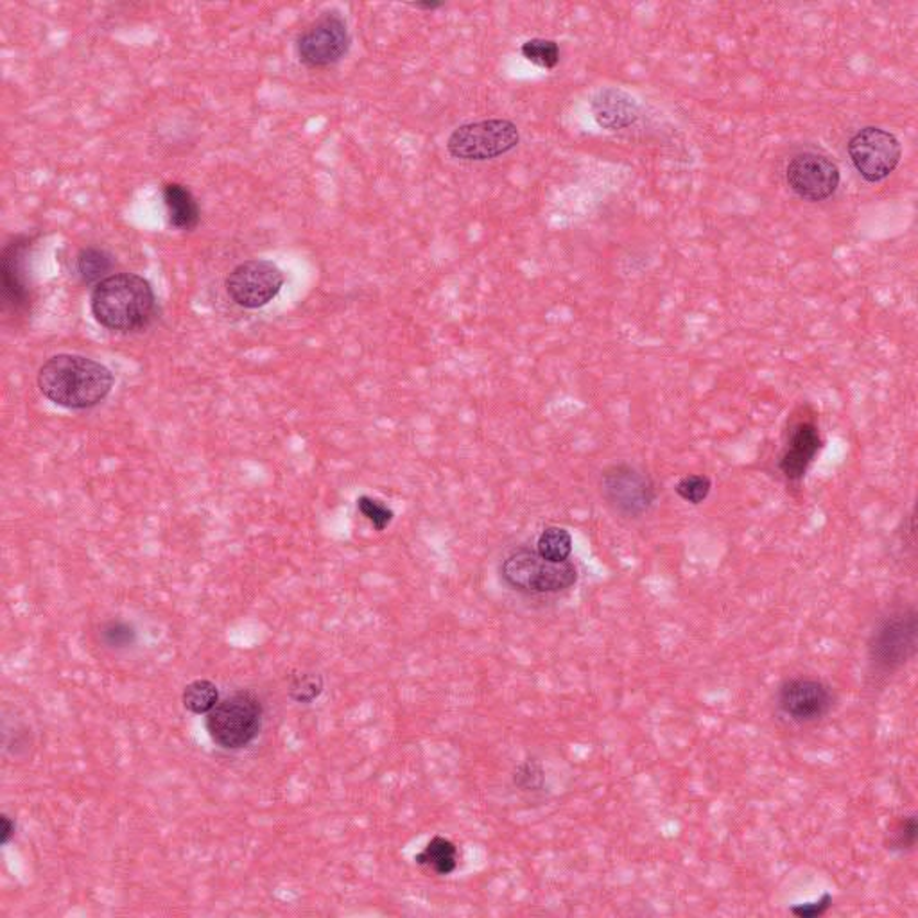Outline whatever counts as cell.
I'll use <instances>...</instances> for the list:
<instances>
[{
	"label": "cell",
	"mask_w": 918,
	"mask_h": 918,
	"mask_svg": "<svg viewBox=\"0 0 918 918\" xmlns=\"http://www.w3.org/2000/svg\"><path fill=\"white\" fill-rule=\"evenodd\" d=\"M115 377L97 360L76 354H58L38 371L42 395L67 410H90L101 404L114 388Z\"/></svg>",
	"instance_id": "cell-1"
},
{
	"label": "cell",
	"mask_w": 918,
	"mask_h": 918,
	"mask_svg": "<svg viewBox=\"0 0 918 918\" xmlns=\"http://www.w3.org/2000/svg\"><path fill=\"white\" fill-rule=\"evenodd\" d=\"M90 309L104 329L129 334L151 325L157 317V297L146 278L135 273H117L94 287Z\"/></svg>",
	"instance_id": "cell-2"
},
{
	"label": "cell",
	"mask_w": 918,
	"mask_h": 918,
	"mask_svg": "<svg viewBox=\"0 0 918 918\" xmlns=\"http://www.w3.org/2000/svg\"><path fill=\"white\" fill-rule=\"evenodd\" d=\"M501 580L506 587L528 596H554L567 593L578 583V569L573 562H549L537 549L519 548L506 554L501 563Z\"/></svg>",
	"instance_id": "cell-3"
},
{
	"label": "cell",
	"mask_w": 918,
	"mask_h": 918,
	"mask_svg": "<svg viewBox=\"0 0 918 918\" xmlns=\"http://www.w3.org/2000/svg\"><path fill=\"white\" fill-rule=\"evenodd\" d=\"M264 705L253 691L232 692L221 698L205 718V728L221 750L238 751L252 745L262 731Z\"/></svg>",
	"instance_id": "cell-4"
},
{
	"label": "cell",
	"mask_w": 918,
	"mask_h": 918,
	"mask_svg": "<svg viewBox=\"0 0 918 918\" xmlns=\"http://www.w3.org/2000/svg\"><path fill=\"white\" fill-rule=\"evenodd\" d=\"M519 140V128L512 121L486 119L456 128L447 140V151L463 162H486L509 153Z\"/></svg>",
	"instance_id": "cell-5"
},
{
	"label": "cell",
	"mask_w": 918,
	"mask_h": 918,
	"mask_svg": "<svg viewBox=\"0 0 918 918\" xmlns=\"http://www.w3.org/2000/svg\"><path fill=\"white\" fill-rule=\"evenodd\" d=\"M599 490L608 506L627 519H641L657 501L652 478L630 463H613L603 470Z\"/></svg>",
	"instance_id": "cell-6"
},
{
	"label": "cell",
	"mask_w": 918,
	"mask_h": 918,
	"mask_svg": "<svg viewBox=\"0 0 918 918\" xmlns=\"http://www.w3.org/2000/svg\"><path fill=\"white\" fill-rule=\"evenodd\" d=\"M915 608H904L884 619L870 641V658L881 672H895L917 652Z\"/></svg>",
	"instance_id": "cell-7"
},
{
	"label": "cell",
	"mask_w": 918,
	"mask_h": 918,
	"mask_svg": "<svg viewBox=\"0 0 918 918\" xmlns=\"http://www.w3.org/2000/svg\"><path fill=\"white\" fill-rule=\"evenodd\" d=\"M850 162L861 179L870 183L883 182L897 169L903 159V146L886 129H859L849 142Z\"/></svg>",
	"instance_id": "cell-8"
},
{
	"label": "cell",
	"mask_w": 918,
	"mask_h": 918,
	"mask_svg": "<svg viewBox=\"0 0 918 918\" xmlns=\"http://www.w3.org/2000/svg\"><path fill=\"white\" fill-rule=\"evenodd\" d=\"M351 33L340 13H325L312 22L297 41L298 58L309 69H325L345 58Z\"/></svg>",
	"instance_id": "cell-9"
},
{
	"label": "cell",
	"mask_w": 918,
	"mask_h": 918,
	"mask_svg": "<svg viewBox=\"0 0 918 918\" xmlns=\"http://www.w3.org/2000/svg\"><path fill=\"white\" fill-rule=\"evenodd\" d=\"M284 280V273L275 262L252 259L241 262L228 275V297L244 309H261L278 297Z\"/></svg>",
	"instance_id": "cell-10"
},
{
	"label": "cell",
	"mask_w": 918,
	"mask_h": 918,
	"mask_svg": "<svg viewBox=\"0 0 918 918\" xmlns=\"http://www.w3.org/2000/svg\"><path fill=\"white\" fill-rule=\"evenodd\" d=\"M839 168L829 157L805 151L790 160L785 168V182L791 191L805 202H825L838 191Z\"/></svg>",
	"instance_id": "cell-11"
},
{
	"label": "cell",
	"mask_w": 918,
	"mask_h": 918,
	"mask_svg": "<svg viewBox=\"0 0 918 918\" xmlns=\"http://www.w3.org/2000/svg\"><path fill=\"white\" fill-rule=\"evenodd\" d=\"M777 703L784 716L796 723L822 720L833 707V692L815 678H791L779 687Z\"/></svg>",
	"instance_id": "cell-12"
},
{
	"label": "cell",
	"mask_w": 918,
	"mask_h": 918,
	"mask_svg": "<svg viewBox=\"0 0 918 918\" xmlns=\"http://www.w3.org/2000/svg\"><path fill=\"white\" fill-rule=\"evenodd\" d=\"M33 239L30 236H16L5 244L0 255V278H2V298L13 311H25L30 307L31 287L27 277V253Z\"/></svg>",
	"instance_id": "cell-13"
},
{
	"label": "cell",
	"mask_w": 918,
	"mask_h": 918,
	"mask_svg": "<svg viewBox=\"0 0 918 918\" xmlns=\"http://www.w3.org/2000/svg\"><path fill=\"white\" fill-rule=\"evenodd\" d=\"M824 439L819 435L818 425L811 420H800L790 431V438L784 452L779 459L780 474L785 480L799 483L804 480L807 470L822 450Z\"/></svg>",
	"instance_id": "cell-14"
},
{
	"label": "cell",
	"mask_w": 918,
	"mask_h": 918,
	"mask_svg": "<svg viewBox=\"0 0 918 918\" xmlns=\"http://www.w3.org/2000/svg\"><path fill=\"white\" fill-rule=\"evenodd\" d=\"M594 121L599 128L619 131L630 128L639 119V104L621 89H603L590 103Z\"/></svg>",
	"instance_id": "cell-15"
},
{
	"label": "cell",
	"mask_w": 918,
	"mask_h": 918,
	"mask_svg": "<svg viewBox=\"0 0 918 918\" xmlns=\"http://www.w3.org/2000/svg\"><path fill=\"white\" fill-rule=\"evenodd\" d=\"M162 194L171 227L182 232H191L198 227L202 210L194 194L185 185L176 182L165 183Z\"/></svg>",
	"instance_id": "cell-16"
},
{
	"label": "cell",
	"mask_w": 918,
	"mask_h": 918,
	"mask_svg": "<svg viewBox=\"0 0 918 918\" xmlns=\"http://www.w3.org/2000/svg\"><path fill=\"white\" fill-rule=\"evenodd\" d=\"M415 861L420 867L433 870L435 874H455L459 864L458 847L444 836H435L425 845L424 850L415 856Z\"/></svg>",
	"instance_id": "cell-17"
},
{
	"label": "cell",
	"mask_w": 918,
	"mask_h": 918,
	"mask_svg": "<svg viewBox=\"0 0 918 918\" xmlns=\"http://www.w3.org/2000/svg\"><path fill=\"white\" fill-rule=\"evenodd\" d=\"M76 267L84 284L97 286L104 278L110 277L108 273L114 269V259L101 248H83L76 259Z\"/></svg>",
	"instance_id": "cell-18"
},
{
	"label": "cell",
	"mask_w": 918,
	"mask_h": 918,
	"mask_svg": "<svg viewBox=\"0 0 918 918\" xmlns=\"http://www.w3.org/2000/svg\"><path fill=\"white\" fill-rule=\"evenodd\" d=\"M537 553L549 562H567L573 554V537L565 528L549 526L537 540Z\"/></svg>",
	"instance_id": "cell-19"
},
{
	"label": "cell",
	"mask_w": 918,
	"mask_h": 918,
	"mask_svg": "<svg viewBox=\"0 0 918 918\" xmlns=\"http://www.w3.org/2000/svg\"><path fill=\"white\" fill-rule=\"evenodd\" d=\"M219 700L218 686L210 680H194L183 689V707L196 716H207Z\"/></svg>",
	"instance_id": "cell-20"
},
{
	"label": "cell",
	"mask_w": 918,
	"mask_h": 918,
	"mask_svg": "<svg viewBox=\"0 0 918 918\" xmlns=\"http://www.w3.org/2000/svg\"><path fill=\"white\" fill-rule=\"evenodd\" d=\"M325 691V680L317 672L297 673L289 681L287 695L295 703L311 705Z\"/></svg>",
	"instance_id": "cell-21"
},
{
	"label": "cell",
	"mask_w": 918,
	"mask_h": 918,
	"mask_svg": "<svg viewBox=\"0 0 918 918\" xmlns=\"http://www.w3.org/2000/svg\"><path fill=\"white\" fill-rule=\"evenodd\" d=\"M97 635H100L101 644L112 652H126L137 642V630L134 624L121 621V619L103 622Z\"/></svg>",
	"instance_id": "cell-22"
},
{
	"label": "cell",
	"mask_w": 918,
	"mask_h": 918,
	"mask_svg": "<svg viewBox=\"0 0 918 918\" xmlns=\"http://www.w3.org/2000/svg\"><path fill=\"white\" fill-rule=\"evenodd\" d=\"M524 58L540 69L553 70L560 64V45L546 38L524 42L520 47Z\"/></svg>",
	"instance_id": "cell-23"
},
{
	"label": "cell",
	"mask_w": 918,
	"mask_h": 918,
	"mask_svg": "<svg viewBox=\"0 0 918 918\" xmlns=\"http://www.w3.org/2000/svg\"><path fill=\"white\" fill-rule=\"evenodd\" d=\"M514 785L523 793H539L546 785V771L537 759L520 762L514 771Z\"/></svg>",
	"instance_id": "cell-24"
},
{
	"label": "cell",
	"mask_w": 918,
	"mask_h": 918,
	"mask_svg": "<svg viewBox=\"0 0 918 918\" xmlns=\"http://www.w3.org/2000/svg\"><path fill=\"white\" fill-rule=\"evenodd\" d=\"M712 481L705 474H689L684 475L677 484H675V492H677L680 500L689 504H701L711 495Z\"/></svg>",
	"instance_id": "cell-25"
},
{
	"label": "cell",
	"mask_w": 918,
	"mask_h": 918,
	"mask_svg": "<svg viewBox=\"0 0 918 918\" xmlns=\"http://www.w3.org/2000/svg\"><path fill=\"white\" fill-rule=\"evenodd\" d=\"M357 509L374 526L376 531H385L393 523V519H395L393 509L388 508L382 501L374 500V497H368V495H363V497L357 500Z\"/></svg>",
	"instance_id": "cell-26"
},
{
	"label": "cell",
	"mask_w": 918,
	"mask_h": 918,
	"mask_svg": "<svg viewBox=\"0 0 918 918\" xmlns=\"http://www.w3.org/2000/svg\"><path fill=\"white\" fill-rule=\"evenodd\" d=\"M918 824L914 815L904 816L894 829V839H892V847L895 850H911L917 844Z\"/></svg>",
	"instance_id": "cell-27"
},
{
	"label": "cell",
	"mask_w": 918,
	"mask_h": 918,
	"mask_svg": "<svg viewBox=\"0 0 918 918\" xmlns=\"http://www.w3.org/2000/svg\"><path fill=\"white\" fill-rule=\"evenodd\" d=\"M833 906L830 894H824L815 903L796 904L791 908V914L799 918H818L829 911Z\"/></svg>",
	"instance_id": "cell-28"
},
{
	"label": "cell",
	"mask_w": 918,
	"mask_h": 918,
	"mask_svg": "<svg viewBox=\"0 0 918 918\" xmlns=\"http://www.w3.org/2000/svg\"><path fill=\"white\" fill-rule=\"evenodd\" d=\"M15 836V822L8 815H2V845H8Z\"/></svg>",
	"instance_id": "cell-29"
},
{
	"label": "cell",
	"mask_w": 918,
	"mask_h": 918,
	"mask_svg": "<svg viewBox=\"0 0 918 918\" xmlns=\"http://www.w3.org/2000/svg\"><path fill=\"white\" fill-rule=\"evenodd\" d=\"M413 5L418 8V10L433 11L438 10V8H441L444 4H441V2H435V0H425V2H416V4Z\"/></svg>",
	"instance_id": "cell-30"
}]
</instances>
